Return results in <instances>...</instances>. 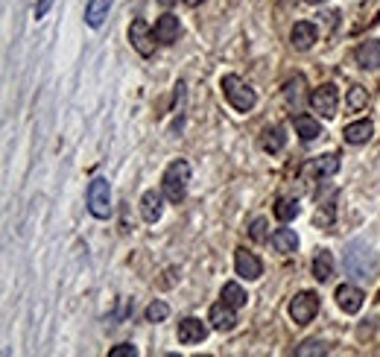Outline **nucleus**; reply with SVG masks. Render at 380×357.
<instances>
[{
  "label": "nucleus",
  "mask_w": 380,
  "mask_h": 357,
  "mask_svg": "<svg viewBox=\"0 0 380 357\" xmlns=\"http://www.w3.org/2000/svg\"><path fill=\"white\" fill-rule=\"evenodd\" d=\"M188 185H190V164L184 158L170 161L167 170H164V179H161V188H164L167 199L179 205L184 197H188Z\"/></svg>",
  "instance_id": "1"
},
{
  "label": "nucleus",
  "mask_w": 380,
  "mask_h": 357,
  "mask_svg": "<svg viewBox=\"0 0 380 357\" xmlns=\"http://www.w3.org/2000/svg\"><path fill=\"white\" fill-rule=\"evenodd\" d=\"M220 88H223V94H225V100L231 103L237 112H252V109H255L257 94H255L252 85H249L246 79H240L237 73H225L223 82H220Z\"/></svg>",
  "instance_id": "2"
},
{
  "label": "nucleus",
  "mask_w": 380,
  "mask_h": 357,
  "mask_svg": "<svg viewBox=\"0 0 380 357\" xmlns=\"http://www.w3.org/2000/svg\"><path fill=\"white\" fill-rule=\"evenodd\" d=\"M88 211L97 220H108L112 217V188L103 176H97L88 185Z\"/></svg>",
  "instance_id": "3"
},
{
  "label": "nucleus",
  "mask_w": 380,
  "mask_h": 357,
  "mask_svg": "<svg viewBox=\"0 0 380 357\" xmlns=\"http://www.w3.org/2000/svg\"><path fill=\"white\" fill-rule=\"evenodd\" d=\"M316 313H319V296L310 293V290H304V293H299L290 301V317L296 325H307V322H313Z\"/></svg>",
  "instance_id": "4"
},
{
  "label": "nucleus",
  "mask_w": 380,
  "mask_h": 357,
  "mask_svg": "<svg viewBox=\"0 0 380 357\" xmlns=\"http://www.w3.org/2000/svg\"><path fill=\"white\" fill-rule=\"evenodd\" d=\"M336 106H340V91H336V85H331V82L319 85V88L310 94V109L319 112L322 117H333Z\"/></svg>",
  "instance_id": "5"
},
{
  "label": "nucleus",
  "mask_w": 380,
  "mask_h": 357,
  "mask_svg": "<svg viewBox=\"0 0 380 357\" xmlns=\"http://www.w3.org/2000/svg\"><path fill=\"white\" fill-rule=\"evenodd\" d=\"M129 41H132V47L140 53V56H152L155 53V29H149V24L144 18L132 21V27H129Z\"/></svg>",
  "instance_id": "6"
},
{
  "label": "nucleus",
  "mask_w": 380,
  "mask_h": 357,
  "mask_svg": "<svg viewBox=\"0 0 380 357\" xmlns=\"http://www.w3.org/2000/svg\"><path fill=\"white\" fill-rule=\"evenodd\" d=\"M234 269H237V275L246 278V281H257L260 275H264V264H260V258L252 255L249 249H237V252H234Z\"/></svg>",
  "instance_id": "7"
},
{
  "label": "nucleus",
  "mask_w": 380,
  "mask_h": 357,
  "mask_svg": "<svg viewBox=\"0 0 380 357\" xmlns=\"http://www.w3.org/2000/svg\"><path fill=\"white\" fill-rule=\"evenodd\" d=\"M208 337V325L199 317H184L179 322V343L181 345H197Z\"/></svg>",
  "instance_id": "8"
},
{
  "label": "nucleus",
  "mask_w": 380,
  "mask_h": 357,
  "mask_svg": "<svg viewBox=\"0 0 380 357\" xmlns=\"http://www.w3.org/2000/svg\"><path fill=\"white\" fill-rule=\"evenodd\" d=\"M363 301H366V293L360 287H354V284H340V287H336V305L342 308V313H360Z\"/></svg>",
  "instance_id": "9"
},
{
  "label": "nucleus",
  "mask_w": 380,
  "mask_h": 357,
  "mask_svg": "<svg viewBox=\"0 0 380 357\" xmlns=\"http://www.w3.org/2000/svg\"><path fill=\"white\" fill-rule=\"evenodd\" d=\"M208 322H211V328H216V331H234V325H237V308H231V305H225V301H220V305H214L211 308V313H208Z\"/></svg>",
  "instance_id": "10"
},
{
  "label": "nucleus",
  "mask_w": 380,
  "mask_h": 357,
  "mask_svg": "<svg viewBox=\"0 0 380 357\" xmlns=\"http://www.w3.org/2000/svg\"><path fill=\"white\" fill-rule=\"evenodd\" d=\"M316 38H319V29H316V24H310V21H299L290 32V41L296 50H310L316 45Z\"/></svg>",
  "instance_id": "11"
},
{
  "label": "nucleus",
  "mask_w": 380,
  "mask_h": 357,
  "mask_svg": "<svg viewBox=\"0 0 380 357\" xmlns=\"http://www.w3.org/2000/svg\"><path fill=\"white\" fill-rule=\"evenodd\" d=\"M164 197L167 193H161V190H147L144 197H140V214H144L147 223L161 220V214H164Z\"/></svg>",
  "instance_id": "12"
},
{
  "label": "nucleus",
  "mask_w": 380,
  "mask_h": 357,
  "mask_svg": "<svg viewBox=\"0 0 380 357\" xmlns=\"http://www.w3.org/2000/svg\"><path fill=\"white\" fill-rule=\"evenodd\" d=\"M354 59H357V64H360V68L377 71V68H380V41H377V38L363 41V45L354 50Z\"/></svg>",
  "instance_id": "13"
},
{
  "label": "nucleus",
  "mask_w": 380,
  "mask_h": 357,
  "mask_svg": "<svg viewBox=\"0 0 380 357\" xmlns=\"http://www.w3.org/2000/svg\"><path fill=\"white\" fill-rule=\"evenodd\" d=\"M372 135H375V123L372 121H357V123H349L342 129V138L349 140V144H354V147L372 140Z\"/></svg>",
  "instance_id": "14"
},
{
  "label": "nucleus",
  "mask_w": 380,
  "mask_h": 357,
  "mask_svg": "<svg viewBox=\"0 0 380 357\" xmlns=\"http://www.w3.org/2000/svg\"><path fill=\"white\" fill-rule=\"evenodd\" d=\"M179 32H181V24H179V18L176 15H161L155 21V38L158 41H164V45H173V41L179 38Z\"/></svg>",
  "instance_id": "15"
},
{
  "label": "nucleus",
  "mask_w": 380,
  "mask_h": 357,
  "mask_svg": "<svg viewBox=\"0 0 380 357\" xmlns=\"http://www.w3.org/2000/svg\"><path fill=\"white\" fill-rule=\"evenodd\" d=\"M108 9H112V0H88V6H85V24L91 29H100L108 18Z\"/></svg>",
  "instance_id": "16"
},
{
  "label": "nucleus",
  "mask_w": 380,
  "mask_h": 357,
  "mask_svg": "<svg viewBox=\"0 0 380 357\" xmlns=\"http://www.w3.org/2000/svg\"><path fill=\"white\" fill-rule=\"evenodd\" d=\"M260 147L266 149V153H281V149L287 147V132H284V126H269L264 135H260Z\"/></svg>",
  "instance_id": "17"
},
{
  "label": "nucleus",
  "mask_w": 380,
  "mask_h": 357,
  "mask_svg": "<svg viewBox=\"0 0 380 357\" xmlns=\"http://www.w3.org/2000/svg\"><path fill=\"white\" fill-rule=\"evenodd\" d=\"M333 275V255L328 249H319L316 255H313V278L316 281H328Z\"/></svg>",
  "instance_id": "18"
},
{
  "label": "nucleus",
  "mask_w": 380,
  "mask_h": 357,
  "mask_svg": "<svg viewBox=\"0 0 380 357\" xmlns=\"http://www.w3.org/2000/svg\"><path fill=\"white\" fill-rule=\"evenodd\" d=\"M310 170L316 173V176H322V179H331V176H336V173H340V156L325 153V156H319V158H313Z\"/></svg>",
  "instance_id": "19"
},
{
  "label": "nucleus",
  "mask_w": 380,
  "mask_h": 357,
  "mask_svg": "<svg viewBox=\"0 0 380 357\" xmlns=\"http://www.w3.org/2000/svg\"><path fill=\"white\" fill-rule=\"evenodd\" d=\"M284 100L292 112H301V106H304V77H292L287 82V88H284Z\"/></svg>",
  "instance_id": "20"
},
{
  "label": "nucleus",
  "mask_w": 380,
  "mask_h": 357,
  "mask_svg": "<svg viewBox=\"0 0 380 357\" xmlns=\"http://www.w3.org/2000/svg\"><path fill=\"white\" fill-rule=\"evenodd\" d=\"M273 246H275V252H281V255H292L299 249V234L292 229H278L273 234Z\"/></svg>",
  "instance_id": "21"
},
{
  "label": "nucleus",
  "mask_w": 380,
  "mask_h": 357,
  "mask_svg": "<svg viewBox=\"0 0 380 357\" xmlns=\"http://www.w3.org/2000/svg\"><path fill=\"white\" fill-rule=\"evenodd\" d=\"M296 132L301 140H316L322 135V126L316 117H310V114H296Z\"/></svg>",
  "instance_id": "22"
},
{
  "label": "nucleus",
  "mask_w": 380,
  "mask_h": 357,
  "mask_svg": "<svg viewBox=\"0 0 380 357\" xmlns=\"http://www.w3.org/2000/svg\"><path fill=\"white\" fill-rule=\"evenodd\" d=\"M223 301H225V305H231V308L240 310V308L249 305V293H246V290H243L240 284H237V281H228V284L223 287Z\"/></svg>",
  "instance_id": "23"
},
{
  "label": "nucleus",
  "mask_w": 380,
  "mask_h": 357,
  "mask_svg": "<svg viewBox=\"0 0 380 357\" xmlns=\"http://www.w3.org/2000/svg\"><path fill=\"white\" fill-rule=\"evenodd\" d=\"M299 214H301V205H299V199H290V197L278 199V205H275V217H278L281 223H290V220H296Z\"/></svg>",
  "instance_id": "24"
},
{
  "label": "nucleus",
  "mask_w": 380,
  "mask_h": 357,
  "mask_svg": "<svg viewBox=\"0 0 380 357\" xmlns=\"http://www.w3.org/2000/svg\"><path fill=\"white\" fill-rule=\"evenodd\" d=\"M144 313H147V322H164V319L170 317V308H167V301L155 299V301H152V305H149Z\"/></svg>",
  "instance_id": "25"
},
{
  "label": "nucleus",
  "mask_w": 380,
  "mask_h": 357,
  "mask_svg": "<svg viewBox=\"0 0 380 357\" xmlns=\"http://www.w3.org/2000/svg\"><path fill=\"white\" fill-rule=\"evenodd\" d=\"M266 229H269L266 217H255L252 223H249V237H252L255 243H264L266 241Z\"/></svg>",
  "instance_id": "26"
},
{
  "label": "nucleus",
  "mask_w": 380,
  "mask_h": 357,
  "mask_svg": "<svg viewBox=\"0 0 380 357\" xmlns=\"http://www.w3.org/2000/svg\"><path fill=\"white\" fill-rule=\"evenodd\" d=\"M366 103H368L366 88H363V85H354V88L349 91V106L354 112H360V109H366Z\"/></svg>",
  "instance_id": "27"
},
{
  "label": "nucleus",
  "mask_w": 380,
  "mask_h": 357,
  "mask_svg": "<svg viewBox=\"0 0 380 357\" xmlns=\"http://www.w3.org/2000/svg\"><path fill=\"white\" fill-rule=\"evenodd\" d=\"M138 354V349L132 343H121V345H114L112 352H108V357H135Z\"/></svg>",
  "instance_id": "28"
},
{
  "label": "nucleus",
  "mask_w": 380,
  "mask_h": 357,
  "mask_svg": "<svg viewBox=\"0 0 380 357\" xmlns=\"http://www.w3.org/2000/svg\"><path fill=\"white\" fill-rule=\"evenodd\" d=\"M328 349H325V343L319 340H310V343H304L301 349H296V354H325Z\"/></svg>",
  "instance_id": "29"
},
{
  "label": "nucleus",
  "mask_w": 380,
  "mask_h": 357,
  "mask_svg": "<svg viewBox=\"0 0 380 357\" xmlns=\"http://www.w3.org/2000/svg\"><path fill=\"white\" fill-rule=\"evenodd\" d=\"M50 6H53V0H38V3H36V18H38V21L45 18V15L50 12Z\"/></svg>",
  "instance_id": "30"
},
{
  "label": "nucleus",
  "mask_w": 380,
  "mask_h": 357,
  "mask_svg": "<svg viewBox=\"0 0 380 357\" xmlns=\"http://www.w3.org/2000/svg\"><path fill=\"white\" fill-rule=\"evenodd\" d=\"M310 6H322V3H328V0H307Z\"/></svg>",
  "instance_id": "31"
},
{
  "label": "nucleus",
  "mask_w": 380,
  "mask_h": 357,
  "mask_svg": "<svg viewBox=\"0 0 380 357\" xmlns=\"http://www.w3.org/2000/svg\"><path fill=\"white\" fill-rule=\"evenodd\" d=\"M184 3H188V6H197V3H202V0H184Z\"/></svg>",
  "instance_id": "32"
},
{
  "label": "nucleus",
  "mask_w": 380,
  "mask_h": 357,
  "mask_svg": "<svg viewBox=\"0 0 380 357\" xmlns=\"http://www.w3.org/2000/svg\"><path fill=\"white\" fill-rule=\"evenodd\" d=\"M158 3H161V6H170V3H173V0H158Z\"/></svg>",
  "instance_id": "33"
}]
</instances>
